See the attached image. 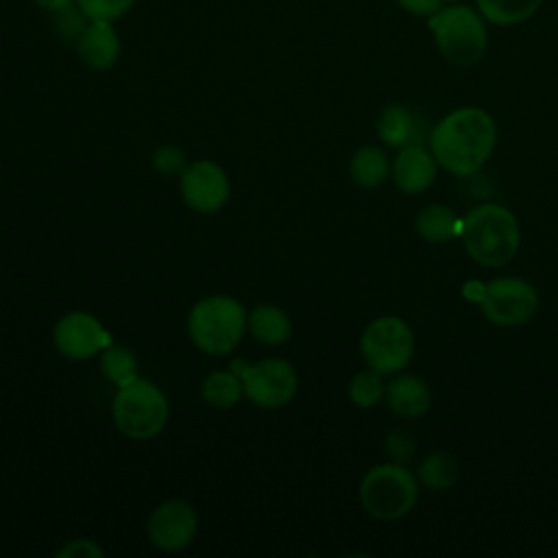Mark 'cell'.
Here are the masks:
<instances>
[{"label":"cell","instance_id":"cell-1","mask_svg":"<svg viewBox=\"0 0 558 558\" xmlns=\"http://www.w3.org/2000/svg\"><path fill=\"white\" fill-rule=\"evenodd\" d=\"M495 142V120L480 107L449 111L429 133V148L436 163L456 177L475 174L490 157Z\"/></svg>","mask_w":558,"mask_h":558},{"label":"cell","instance_id":"cell-2","mask_svg":"<svg viewBox=\"0 0 558 558\" xmlns=\"http://www.w3.org/2000/svg\"><path fill=\"white\" fill-rule=\"evenodd\" d=\"M460 238L473 262L488 268H499L517 255L521 229L510 209L497 203H482L475 205L462 220Z\"/></svg>","mask_w":558,"mask_h":558},{"label":"cell","instance_id":"cell-3","mask_svg":"<svg viewBox=\"0 0 558 558\" xmlns=\"http://www.w3.org/2000/svg\"><path fill=\"white\" fill-rule=\"evenodd\" d=\"M486 20L475 7L451 2L442 4L427 17V31L432 33L436 50L456 68L475 65L488 48Z\"/></svg>","mask_w":558,"mask_h":558},{"label":"cell","instance_id":"cell-4","mask_svg":"<svg viewBox=\"0 0 558 558\" xmlns=\"http://www.w3.org/2000/svg\"><path fill=\"white\" fill-rule=\"evenodd\" d=\"M246 310L227 294H211L194 303L187 314V333L196 349L207 355H227L242 340Z\"/></svg>","mask_w":558,"mask_h":558},{"label":"cell","instance_id":"cell-5","mask_svg":"<svg viewBox=\"0 0 558 558\" xmlns=\"http://www.w3.org/2000/svg\"><path fill=\"white\" fill-rule=\"evenodd\" d=\"M418 499V480L401 464L386 462L368 469L360 482L364 510L379 521L405 517Z\"/></svg>","mask_w":558,"mask_h":558},{"label":"cell","instance_id":"cell-6","mask_svg":"<svg viewBox=\"0 0 558 558\" xmlns=\"http://www.w3.org/2000/svg\"><path fill=\"white\" fill-rule=\"evenodd\" d=\"M113 423L118 432L131 440H150L168 423L166 395L146 379L120 386L113 397Z\"/></svg>","mask_w":558,"mask_h":558},{"label":"cell","instance_id":"cell-7","mask_svg":"<svg viewBox=\"0 0 558 558\" xmlns=\"http://www.w3.org/2000/svg\"><path fill=\"white\" fill-rule=\"evenodd\" d=\"M360 351L371 368L381 375H392L412 360L414 333L399 316H379L362 331Z\"/></svg>","mask_w":558,"mask_h":558},{"label":"cell","instance_id":"cell-8","mask_svg":"<svg viewBox=\"0 0 558 558\" xmlns=\"http://www.w3.org/2000/svg\"><path fill=\"white\" fill-rule=\"evenodd\" d=\"M231 371L240 375L244 395L264 410H277L292 401L296 395L299 377L288 360L266 357L255 364L244 360L231 362Z\"/></svg>","mask_w":558,"mask_h":558},{"label":"cell","instance_id":"cell-9","mask_svg":"<svg viewBox=\"0 0 558 558\" xmlns=\"http://www.w3.org/2000/svg\"><path fill=\"white\" fill-rule=\"evenodd\" d=\"M480 307L486 320L499 327H517L527 323L538 307L536 288L519 277H499L484 283Z\"/></svg>","mask_w":558,"mask_h":558},{"label":"cell","instance_id":"cell-10","mask_svg":"<svg viewBox=\"0 0 558 558\" xmlns=\"http://www.w3.org/2000/svg\"><path fill=\"white\" fill-rule=\"evenodd\" d=\"M179 190L183 203L198 214H216L229 198L227 172L207 159L185 166L179 174Z\"/></svg>","mask_w":558,"mask_h":558},{"label":"cell","instance_id":"cell-11","mask_svg":"<svg viewBox=\"0 0 558 558\" xmlns=\"http://www.w3.org/2000/svg\"><path fill=\"white\" fill-rule=\"evenodd\" d=\"M198 530L196 510L183 499L161 501L148 517L146 532L148 541L161 551L185 549Z\"/></svg>","mask_w":558,"mask_h":558},{"label":"cell","instance_id":"cell-12","mask_svg":"<svg viewBox=\"0 0 558 558\" xmlns=\"http://www.w3.org/2000/svg\"><path fill=\"white\" fill-rule=\"evenodd\" d=\"M52 342L68 360H89L113 340L96 316L87 312H70L54 325Z\"/></svg>","mask_w":558,"mask_h":558},{"label":"cell","instance_id":"cell-13","mask_svg":"<svg viewBox=\"0 0 558 558\" xmlns=\"http://www.w3.org/2000/svg\"><path fill=\"white\" fill-rule=\"evenodd\" d=\"M392 179L395 185L408 196L425 192L436 179L434 155L427 153L421 144L401 148L392 163Z\"/></svg>","mask_w":558,"mask_h":558},{"label":"cell","instance_id":"cell-14","mask_svg":"<svg viewBox=\"0 0 558 558\" xmlns=\"http://www.w3.org/2000/svg\"><path fill=\"white\" fill-rule=\"evenodd\" d=\"M76 52L92 70H109L120 57V37L113 22L89 20L76 39Z\"/></svg>","mask_w":558,"mask_h":558},{"label":"cell","instance_id":"cell-15","mask_svg":"<svg viewBox=\"0 0 558 558\" xmlns=\"http://www.w3.org/2000/svg\"><path fill=\"white\" fill-rule=\"evenodd\" d=\"M377 135L395 148L414 146L425 137V120L405 105H388L377 118Z\"/></svg>","mask_w":558,"mask_h":558},{"label":"cell","instance_id":"cell-16","mask_svg":"<svg viewBox=\"0 0 558 558\" xmlns=\"http://www.w3.org/2000/svg\"><path fill=\"white\" fill-rule=\"evenodd\" d=\"M384 397H386L388 408L401 418H418L432 405L429 386L421 377H414V375L395 377L386 386Z\"/></svg>","mask_w":558,"mask_h":558},{"label":"cell","instance_id":"cell-17","mask_svg":"<svg viewBox=\"0 0 558 558\" xmlns=\"http://www.w3.org/2000/svg\"><path fill=\"white\" fill-rule=\"evenodd\" d=\"M246 329L257 342L266 347H277L290 338L292 323L281 307L257 305L246 314Z\"/></svg>","mask_w":558,"mask_h":558},{"label":"cell","instance_id":"cell-18","mask_svg":"<svg viewBox=\"0 0 558 558\" xmlns=\"http://www.w3.org/2000/svg\"><path fill=\"white\" fill-rule=\"evenodd\" d=\"M482 17L493 26H517L538 13L545 0H473Z\"/></svg>","mask_w":558,"mask_h":558},{"label":"cell","instance_id":"cell-19","mask_svg":"<svg viewBox=\"0 0 558 558\" xmlns=\"http://www.w3.org/2000/svg\"><path fill=\"white\" fill-rule=\"evenodd\" d=\"M462 222H458L456 214L451 207L442 205V203H432V205H425L418 214H416V220H414V227L418 231V235L432 244H440V242H447L456 235L458 227Z\"/></svg>","mask_w":558,"mask_h":558},{"label":"cell","instance_id":"cell-20","mask_svg":"<svg viewBox=\"0 0 558 558\" xmlns=\"http://www.w3.org/2000/svg\"><path fill=\"white\" fill-rule=\"evenodd\" d=\"M349 174L360 187H377L388 177V157L379 146H362L353 153Z\"/></svg>","mask_w":558,"mask_h":558},{"label":"cell","instance_id":"cell-21","mask_svg":"<svg viewBox=\"0 0 558 558\" xmlns=\"http://www.w3.org/2000/svg\"><path fill=\"white\" fill-rule=\"evenodd\" d=\"M201 395H203L205 403H209L211 408H220V410L233 408L240 401V397L244 395L242 379L231 368L229 371H214L203 379Z\"/></svg>","mask_w":558,"mask_h":558},{"label":"cell","instance_id":"cell-22","mask_svg":"<svg viewBox=\"0 0 558 558\" xmlns=\"http://www.w3.org/2000/svg\"><path fill=\"white\" fill-rule=\"evenodd\" d=\"M100 373L113 386H126L137 379V360L131 349L111 342L100 353Z\"/></svg>","mask_w":558,"mask_h":558},{"label":"cell","instance_id":"cell-23","mask_svg":"<svg viewBox=\"0 0 558 558\" xmlns=\"http://www.w3.org/2000/svg\"><path fill=\"white\" fill-rule=\"evenodd\" d=\"M458 480V464L447 451H432L418 464V482L429 490H447Z\"/></svg>","mask_w":558,"mask_h":558},{"label":"cell","instance_id":"cell-24","mask_svg":"<svg viewBox=\"0 0 558 558\" xmlns=\"http://www.w3.org/2000/svg\"><path fill=\"white\" fill-rule=\"evenodd\" d=\"M386 395V386L381 381V373H377L375 368H364L360 373L353 375L351 384H349V399L353 405L357 408H375Z\"/></svg>","mask_w":558,"mask_h":558},{"label":"cell","instance_id":"cell-25","mask_svg":"<svg viewBox=\"0 0 558 558\" xmlns=\"http://www.w3.org/2000/svg\"><path fill=\"white\" fill-rule=\"evenodd\" d=\"M76 4L87 15V20L116 22L131 11L135 0H76Z\"/></svg>","mask_w":558,"mask_h":558},{"label":"cell","instance_id":"cell-26","mask_svg":"<svg viewBox=\"0 0 558 558\" xmlns=\"http://www.w3.org/2000/svg\"><path fill=\"white\" fill-rule=\"evenodd\" d=\"M87 22H89L87 15L78 9L76 2L61 11H54V26H57L59 35L65 39H78V35L87 26Z\"/></svg>","mask_w":558,"mask_h":558},{"label":"cell","instance_id":"cell-27","mask_svg":"<svg viewBox=\"0 0 558 558\" xmlns=\"http://www.w3.org/2000/svg\"><path fill=\"white\" fill-rule=\"evenodd\" d=\"M153 163H155L157 172H161L166 177H174V174H181L185 170V153L179 146L166 144V146H159L155 150Z\"/></svg>","mask_w":558,"mask_h":558},{"label":"cell","instance_id":"cell-28","mask_svg":"<svg viewBox=\"0 0 558 558\" xmlns=\"http://www.w3.org/2000/svg\"><path fill=\"white\" fill-rule=\"evenodd\" d=\"M386 451L392 460L397 462H405L412 458V451H414V440L410 438V434L405 432H392L388 434L386 438Z\"/></svg>","mask_w":558,"mask_h":558},{"label":"cell","instance_id":"cell-29","mask_svg":"<svg viewBox=\"0 0 558 558\" xmlns=\"http://www.w3.org/2000/svg\"><path fill=\"white\" fill-rule=\"evenodd\" d=\"M57 556H63V558H100L105 556V551L89 538H76V541H70L68 545H63Z\"/></svg>","mask_w":558,"mask_h":558},{"label":"cell","instance_id":"cell-30","mask_svg":"<svg viewBox=\"0 0 558 558\" xmlns=\"http://www.w3.org/2000/svg\"><path fill=\"white\" fill-rule=\"evenodd\" d=\"M397 4L405 13L416 15V17H429V15H434L442 7L440 0H397Z\"/></svg>","mask_w":558,"mask_h":558},{"label":"cell","instance_id":"cell-31","mask_svg":"<svg viewBox=\"0 0 558 558\" xmlns=\"http://www.w3.org/2000/svg\"><path fill=\"white\" fill-rule=\"evenodd\" d=\"M37 7H41V9H46V11H61V9H65V7H70V4H74L76 0H33Z\"/></svg>","mask_w":558,"mask_h":558},{"label":"cell","instance_id":"cell-32","mask_svg":"<svg viewBox=\"0 0 558 558\" xmlns=\"http://www.w3.org/2000/svg\"><path fill=\"white\" fill-rule=\"evenodd\" d=\"M442 4H451V2H460V0H440Z\"/></svg>","mask_w":558,"mask_h":558}]
</instances>
